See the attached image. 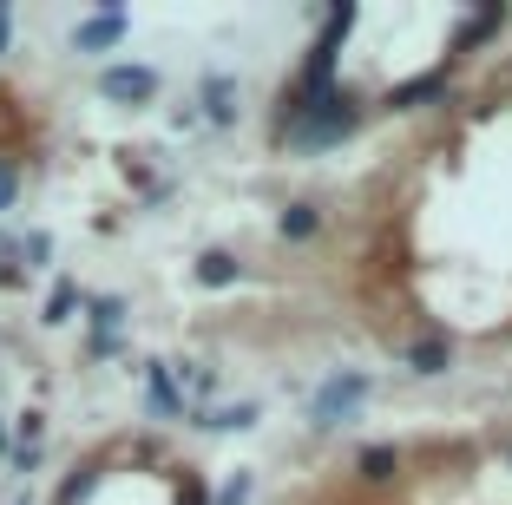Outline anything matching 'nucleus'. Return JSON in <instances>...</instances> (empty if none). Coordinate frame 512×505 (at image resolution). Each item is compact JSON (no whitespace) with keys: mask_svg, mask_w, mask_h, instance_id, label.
Here are the masks:
<instances>
[{"mask_svg":"<svg viewBox=\"0 0 512 505\" xmlns=\"http://www.w3.org/2000/svg\"><path fill=\"white\" fill-rule=\"evenodd\" d=\"M197 105H204V119H211V125H230V119H237V86H230L224 73H204Z\"/></svg>","mask_w":512,"mask_h":505,"instance_id":"obj_5","label":"nucleus"},{"mask_svg":"<svg viewBox=\"0 0 512 505\" xmlns=\"http://www.w3.org/2000/svg\"><path fill=\"white\" fill-rule=\"evenodd\" d=\"M217 505H250V473H230L224 492H217Z\"/></svg>","mask_w":512,"mask_h":505,"instance_id":"obj_15","label":"nucleus"},{"mask_svg":"<svg viewBox=\"0 0 512 505\" xmlns=\"http://www.w3.org/2000/svg\"><path fill=\"white\" fill-rule=\"evenodd\" d=\"M197 427H211V433H243L256 427V401H237V407H217V414H204Z\"/></svg>","mask_w":512,"mask_h":505,"instance_id":"obj_12","label":"nucleus"},{"mask_svg":"<svg viewBox=\"0 0 512 505\" xmlns=\"http://www.w3.org/2000/svg\"><path fill=\"white\" fill-rule=\"evenodd\" d=\"M316 223H322V217H316V204H289L283 217H276V230H283L289 243H309V237H316Z\"/></svg>","mask_w":512,"mask_h":505,"instance_id":"obj_13","label":"nucleus"},{"mask_svg":"<svg viewBox=\"0 0 512 505\" xmlns=\"http://www.w3.org/2000/svg\"><path fill=\"white\" fill-rule=\"evenodd\" d=\"M119 40H125V14H119V7H106V14H92V20L73 27L79 53H106V46H119Z\"/></svg>","mask_w":512,"mask_h":505,"instance_id":"obj_4","label":"nucleus"},{"mask_svg":"<svg viewBox=\"0 0 512 505\" xmlns=\"http://www.w3.org/2000/svg\"><path fill=\"white\" fill-rule=\"evenodd\" d=\"M73 309H79V289H73V283H60L53 296H46V322H66Z\"/></svg>","mask_w":512,"mask_h":505,"instance_id":"obj_14","label":"nucleus"},{"mask_svg":"<svg viewBox=\"0 0 512 505\" xmlns=\"http://www.w3.org/2000/svg\"><path fill=\"white\" fill-rule=\"evenodd\" d=\"M499 27H506V7H499V0H486L480 14H473V20H467V27L453 33V53H473V46H480V40H493V33H499Z\"/></svg>","mask_w":512,"mask_h":505,"instance_id":"obj_6","label":"nucleus"},{"mask_svg":"<svg viewBox=\"0 0 512 505\" xmlns=\"http://www.w3.org/2000/svg\"><path fill=\"white\" fill-rule=\"evenodd\" d=\"M362 401H368V374H335V381H322L316 401H309V427H342Z\"/></svg>","mask_w":512,"mask_h":505,"instance_id":"obj_1","label":"nucleus"},{"mask_svg":"<svg viewBox=\"0 0 512 505\" xmlns=\"http://www.w3.org/2000/svg\"><path fill=\"white\" fill-rule=\"evenodd\" d=\"M14 197H20V178H14V164L0 158V210H14Z\"/></svg>","mask_w":512,"mask_h":505,"instance_id":"obj_17","label":"nucleus"},{"mask_svg":"<svg viewBox=\"0 0 512 505\" xmlns=\"http://www.w3.org/2000/svg\"><path fill=\"white\" fill-rule=\"evenodd\" d=\"M145 401H151V414H158V420H184V387L171 381L165 361H151V368H145Z\"/></svg>","mask_w":512,"mask_h":505,"instance_id":"obj_3","label":"nucleus"},{"mask_svg":"<svg viewBox=\"0 0 512 505\" xmlns=\"http://www.w3.org/2000/svg\"><path fill=\"white\" fill-rule=\"evenodd\" d=\"M7 40H14V14L0 7V53H7Z\"/></svg>","mask_w":512,"mask_h":505,"instance_id":"obj_19","label":"nucleus"},{"mask_svg":"<svg viewBox=\"0 0 512 505\" xmlns=\"http://www.w3.org/2000/svg\"><path fill=\"white\" fill-rule=\"evenodd\" d=\"M237 276H243V269H237L230 250H204V256H197V283H204V289H230Z\"/></svg>","mask_w":512,"mask_h":505,"instance_id":"obj_10","label":"nucleus"},{"mask_svg":"<svg viewBox=\"0 0 512 505\" xmlns=\"http://www.w3.org/2000/svg\"><path fill=\"white\" fill-rule=\"evenodd\" d=\"M99 92H106L112 105H145V99H158V73H151V66H106V73H99Z\"/></svg>","mask_w":512,"mask_h":505,"instance_id":"obj_2","label":"nucleus"},{"mask_svg":"<svg viewBox=\"0 0 512 505\" xmlns=\"http://www.w3.org/2000/svg\"><path fill=\"white\" fill-rule=\"evenodd\" d=\"M86 322H92V342H119L125 296H92V302H86Z\"/></svg>","mask_w":512,"mask_h":505,"instance_id":"obj_7","label":"nucleus"},{"mask_svg":"<svg viewBox=\"0 0 512 505\" xmlns=\"http://www.w3.org/2000/svg\"><path fill=\"white\" fill-rule=\"evenodd\" d=\"M355 473H362L368 486H388V479L401 473V453H394V446H368L362 460H355Z\"/></svg>","mask_w":512,"mask_h":505,"instance_id":"obj_11","label":"nucleus"},{"mask_svg":"<svg viewBox=\"0 0 512 505\" xmlns=\"http://www.w3.org/2000/svg\"><path fill=\"white\" fill-rule=\"evenodd\" d=\"M20 446H40V414H20Z\"/></svg>","mask_w":512,"mask_h":505,"instance_id":"obj_18","label":"nucleus"},{"mask_svg":"<svg viewBox=\"0 0 512 505\" xmlns=\"http://www.w3.org/2000/svg\"><path fill=\"white\" fill-rule=\"evenodd\" d=\"M7 453H14V440H7V427H0V460H7Z\"/></svg>","mask_w":512,"mask_h":505,"instance_id":"obj_20","label":"nucleus"},{"mask_svg":"<svg viewBox=\"0 0 512 505\" xmlns=\"http://www.w3.org/2000/svg\"><path fill=\"white\" fill-rule=\"evenodd\" d=\"M440 92H447V73H427V79H407V86H394L388 105H394V112H414V105L440 99Z\"/></svg>","mask_w":512,"mask_h":505,"instance_id":"obj_8","label":"nucleus"},{"mask_svg":"<svg viewBox=\"0 0 512 505\" xmlns=\"http://www.w3.org/2000/svg\"><path fill=\"white\" fill-rule=\"evenodd\" d=\"M20 256H27V269H40V263H46V256H53V243H46V237H40V230H33V237H27V243H20Z\"/></svg>","mask_w":512,"mask_h":505,"instance_id":"obj_16","label":"nucleus"},{"mask_svg":"<svg viewBox=\"0 0 512 505\" xmlns=\"http://www.w3.org/2000/svg\"><path fill=\"white\" fill-rule=\"evenodd\" d=\"M407 368H414V374H447V368H453V342H447V335H434V342H414V348H407Z\"/></svg>","mask_w":512,"mask_h":505,"instance_id":"obj_9","label":"nucleus"}]
</instances>
